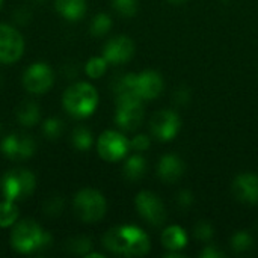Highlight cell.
<instances>
[{"label":"cell","mask_w":258,"mask_h":258,"mask_svg":"<svg viewBox=\"0 0 258 258\" xmlns=\"http://www.w3.org/2000/svg\"><path fill=\"white\" fill-rule=\"evenodd\" d=\"M103 245L107 251L125 257H142L151 246L147 233L135 225L110 228L103 237Z\"/></svg>","instance_id":"obj_1"},{"label":"cell","mask_w":258,"mask_h":258,"mask_svg":"<svg viewBox=\"0 0 258 258\" xmlns=\"http://www.w3.org/2000/svg\"><path fill=\"white\" fill-rule=\"evenodd\" d=\"M63 109L74 118H88L91 116L98 106V92L97 89L86 82H79L67 88L62 97Z\"/></svg>","instance_id":"obj_2"},{"label":"cell","mask_w":258,"mask_h":258,"mask_svg":"<svg viewBox=\"0 0 258 258\" xmlns=\"http://www.w3.org/2000/svg\"><path fill=\"white\" fill-rule=\"evenodd\" d=\"M11 245L20 254H32L51 245V236L35 221L26 219L18 222L11 234Z\"/></svg>","instance_id":"obj_3"},{"label":"cell","mask_w":258,"mask_h":258,"mask_svg":"<svg viewBox=\"0 0 258 258\" xmlns=\"http://www.w3.org/2000/svg\"><path fill=\"white\" fill-rule=\"evenodd\" d=\"M36 187L35 175L27 169H12L8 171L2 178V194L5 200L21 201L29 198Z\"/></svg>","instance_id":"obj_4"},{"label":"cell","mask_w":258,"mask_h":258,"mask_svg":"<svg viewBox=\"0 0 258 258\" xmlns=\"http://www.w3.org/2000/svg\"><path fill=\"white\" fill-rule=\"evenodd\" d=\"M144 104L142 100L132 92L119 94L116 98L115 122L125 132L136 130L144 121Z\"/></svg>","instance_id":"obj_5"},{"label":"cell","mask_w":258,"mask_h":258,"mask_svg":"<svg viewBox=\"0 0 258 258\" xmlns=\"http://www.w3.org/2000/svg\"><path fill=\"white\" fill-rule=\"evenodd\" d=\"M107 210L106 198L95 189H82L74 197V212L83 222H98Z\"/></svg>","instance_id":"obj_6"},{"label":"cell","mask_w":258,"mask_h":258,"mask_svg":"<svg viewBox=\"0 0 258 258\" xmlns=\"http://www.w3.org/2000/svg\"><path fill=\"white\" fill-rule=\"evenodd\" d=\"M130 150V141L119 132L106 130L97 141V151L106 162L122 160Z\"/></svg>","instance_id":"obj_7"},{"label":"cell","mask_w":258,"mask_h":258,"mask_svg":"<svg viewBox=\"0 0 258 258\" xmlns=\"http://www.w3.org/2000/svg\"><path fill=\"white\" fill-rule=\"evenodd\" d=\"M24 51L21 33L9 24L0 23V63L17 62Z\"/></svg>","instance_id":"obj_8"},{"label":"cell","mask_w":258,"mask_h":258,"mask_svg":"<svg viewBox=\"0 0 258 258\" xmlns=\"http://www.w3.org/2000/svg\"><path fill=\"white\" fill-rule=\"evenodd\" d=\"M53 82H54L53 70L44 62H36L30 65L23 76V86L30 94H44L50 91Z\"/></svg>","instance_id":"obj_9"},{"label":"cell","mask_w":258,"mask_h":258,"mask_svg":"<svg viewBox=\"0 0 258 258\" xmlns=\"http://www.w3.org/2000/svg\"><path fill=\"white\" fill-rule=\"evenodd\" d=\"M180 127H181L180 116L174 110H169V109L156 112L150 121V128H151L153 136L162 142L172 141L178 135Z\"/></svg>","instance_id":"obj_10"},{"label":"cell","mask_w":258,"mask_h":258,"mask_svg":"<svg viewBox=\"0 0 258 258\" xmlns=\"http://www.w3.org/2000/svg\"><path fill=\"white\" fill-rule=\"evenodd\" d=\"M136 209L139 212V215L151 225L159 227L166 221V210L163 203L160 201V198L150 192V190H144L141 194H138L136 200H135Z\"/></svg>","instance_id":"obj_11"},{"label":"cell","mask_w":258,"mask_h":258,"mask_svg":"<svg viewBox=\"0 0 258 258\" xmlns=\"http://www.w3.org/2000/svg\"><path fill=\"white\" fill-rule=\"evenodd\" d=\"M163 77L153 70L142 71L139 74H135L133 80V92L141 100H154L157 98L163 91Z\"/></svg>","instance_id":"obj_12"},{"label":"cell","mask_w":258,"mask_h":258,"mask_svg":"<svg viewBox=\"0 0 258 258\" xmlns=\"http://www.w3.org/2000/svg\"><path fill=\"white\" fill-rule=\"evenodd\" d=\"M133 54H135V42L132 41V38L124 35L115 36L110 41H107L103 50V56L106 57V60L115 65L130 60Z\"/></svg>","instance_id":"obj_13"},{"label":"cell","mask_w":258,"mask_h":258,"mask_svg":"<svg viewBox=\"0 0 258 258\" xmlns=\"http://www.w3.org/2000/svg\"><path fill=\"white\" fill-rule=\"evenodd\" d=\"M233 192L242 203L257 204L258 203V175L252 172L239 174L233 183Z\"/></svg>","instance_id":"obj_14"},{"label":"cell","mask_w":258,"mask_h":258,"mask_svg":"<svg viewBox=\"0 0 258 258\" xmlns=\"http://www.w3.org/2000/svg\"><path fill=\"white\" fill-rule=\"evenodd\" d=\"M184 172V163L177 154H165L157 165L159 177L166 183H174L181 178Z\"/></svg>","instance_id":"obj_15"},{"label":"cell","mask_w":258,"mask_h":258,"mask_svg":"<svg viewBox=\"0 0 258 258\" xmlns=\"http://www.w3.org/2000/svg\"><path fill=\"white\" fill-rule=\"evenodd\" d=\"M56 11L68 21H77L86 14V0H54Z\"/></svg>","instance_id":"obj_16"},{"label":"cell","mask_w":258,"mask_h":258,"mask_svg":"<svg viewBox=\"0 0 258 258\" xmlns=\"http://www.w3.org/2000/svg\"><path fill=\"white\" fill-rule=\"evenodd\" d=\"M162 245L168 251H181L187 245V234L186 231L178 225H171L165 228L162 234Z\"/></svg>","instance_id":"obj_17"},{"label":"cell","mask_w":258,"mask_h":258,"mask_svg":"<svg viewBox=\"0 0 258 258\" xmlns=\"http://www.w3.org/2000/svg\"><path fill=\"white\" fill-rule=\"evenodd\" d=\"M17 119L24 127H32L39 121V107L33 101L23 103L17 110Z\"/></svg>","instance_id":"obj_18"},{"label":"cell","mask_w":258,"mask_h":258,"mask_svg":"<svg viewBox=\"0 0 258 258\" xmlns=\"http://www.w3.org/2000/svg\"><path fill=\"white\" fill-rule=\"evenodd\" d=\"M145 169H147L145 159L141 154H135V156L128 157L127 162H125V165H124V175L128 180L136 181V180H141L144 177Z\"/></svg>","instance_id":"obj_19"},{"label":"cell","mask_w":258,"mask_h":258,"mask_svg":"<svg viewBox=\"0 0 258 258\" xmlns=\"http://www.w3.org/2000/svg\"><path fill=\"white\" fill-rule=\"evenodd\" d=\"M18 219V207L14 201L5 200L0 203V227L8 228L14 225Z\"/></svg>","instance_id":"obj_20"},{"label":"cell","mask_w":258,"mask_h":258,"mask_svg":"<svg viewBox=\"0 0 258 258\" xmlns=\"http://www.w3.org/2000/svg\"><path fill=\"white\" fill-rule=\"evenodd\" d=\"M0 150L2 153L12 160H18L20 157V151H21V136L18 135H9L6 136L2 144H0Z\"/></svg>","instance_id":"obj_21"},{"label":"cell","mask_w":258,"mask_h":258,"mask_svg":"<svg viewBox=\"0 0 258 258\" xmlns=\"http://www.w3.org/2000/svg\"><path fill=\"white\" fill-rule=\"evenodd\" d=\"M71 142L76 147V150H79V151H88L92 147V144H94L92 133L86 127H77L73 132Z\"/></svg>","instance_id":"obj_22"},{"label":"cell","mask_w":258,"mask_h":258,"mask_svg":"<svg viewBox=\"0 0 258 258\" xmlns=\"http://www.w3.org/2000/svg\"><path fill=\"white\" fill-rule=\"evenodd\" d=\"M231 245L233 249L237 251L239 254H245L254 249V239L249 233L246 231H239L233 236L231 239Z\"/></svg>","instance_id":"obj_23"},{"label":"cell","mask_w":258,"mask_h":258,"mask_svg":"<svg viewBox=\"0 0 258 258\" xmlns=\"http://www.w3.org/2000/svg\"><path fill=\"white\" fill-rule=\"evenodd\" d=\"M112 27V18L101 12V14H97L92 21H91V33L94 36H104Z\"/></svg>","instance_id":"obj_24"},{"label":"cell","mask_w":258,"mask_h":258,"mask_svg":"<svg viewBox=\"0 0 258 258\" xmlns=\"http://www.w3.org/2000/svg\"><path fill=\"white\" fill-rule=\"evenodd\" d=\"M107 60L106 57H100V56H95V57H91L88 62H86V67H85V71L86 74L91 77V79H100L101 76H104L106 70H107Z\"/></svg>","instance_id":"obj_25"},{"label":"cell","mask_w":258,"mask_h":258,"mask_svg":"<svg viewBox=\"0 0 258 258\" xmlns=\"http://www.w3.org/2000/svg\"><path fill=\"white\" fill-rule=\"evenodd\" d=\"M63 132V124L60 119L57 118H48L44 125H42V133L45 135V138L48 139H56L62 135Z\"/></svg>","instance_id":"obj_26"},{"label":"cell","mask_w":258,"mask_h":258,"mask_svg":"<svg viewBox=\"0 0 258 258\" xmlns=\"http://www.w3.org/2000/svg\"><path fill=\"white\" fill-rule=\"evenodd\" d=\"M112 5L122 17H133L138 11V0H112Z\"/></svg>","instance_id":"obj_27"},{"label":"cell","mask_w":258,"mask_h":258,"mask_svg":"<svg viewBox=\"0 0 258 258\" xmlns=\"http://www.w3.org/2000/svg\"><path fill=\"white\" fill-rule=\"evenodd\" d=\"M213 233H215L213 227H212L209 222H206V221L200 222V224L195 227V236H197L200 240H210V239L213 237Z\"/></svg>","instance_id":"obj_28"},{"label":"cell","mask_w":258,"mask_h":258,"mask_svg":"<svg viewBox=\"0 0 258 258\" xmlns=\"http://www.w3.org/2000/svg\"><path fill=\"white\" fill-rule=\"evenodd\" d=\"M150 144H151V141L147 135H138L130 141V148H133L138 153H142V151L148 150Z\"/></svg>","instance_id":"obj_29"},{"label":"cell","mask_w":258,"mask_h":258,"mask_svg":"<svg viewBox=\"0 0 258 258\" xmlns=\"http://www.w3.org/2000/svg\"><path fill=\"white\" fill-rule=\"evenodd\" d=\"M35 142L30 136H21V151L20 157L21 159H29L35 153Z\"/></svg>","instance_id":"obj_30"},{"label":"cell","mask_w":258,"mask_h":258,"mask_svg":"<svg viewBox=\"0 0 258 258\" xmlns=\"http://www.w3.org/2000/svg\"><path fill=\"white\" fill-rule=\"evenodd\" d=\"M91 249V240H88L86 237H79L71 240V251L76 254H86Z\"/></svg>","instance_id":"obj_31"},{"label":"cell","mask_w":258,"mask_h":258,"mask_svg":"<svg viewBox=\"0 0 258 258\" xmlns=\"http://www.w3.org/2000/svg\"><path fill=\"white\" fill-rule=\"evenodd\" d=\"M60 210H62V200H59V198H54V204H53V200L45 204V212L47 213L57 215V213H60Z\"/></svg>","instance_id":"obj_32"},{"label":"cell","mask_w":258,"mask_h":258,"mask_svg":"<svg viewBox=\"0 0 258 258\" xmlns=\"http://www.w3.org/2000/svg\"><path fill=\"white\" fill-rule=\"evenodd\" d=\"M225 254L222 251H219L216 246H206V249L201 252L203 258H221L224 257Z\"/></svg>","instance_id":"obj_33"},{"label":"cell","mask_w":258,"mask_h":258,"mask_svg":"<svg viewBox=\"0 0 258 258\" xmlns=\"http://www.w3.org/2000/svg\"><path fill=\"white\" fill-rule=\"evenodd\" d=\"M178 203L183 207H189V204L192 203V195L189 192H181L180 197H178Z\"/></svg>","instance_id":"obj_34"},{"label":"cell","mask_w":258,"mask_h":258,"mask_svg":"<svg viewBox=\"0 0 258 258\" xmlns=\"http://www.w3.org/2000/svg\"><path fill=\"white\" fill-rule=\"evenodd\" d=\"M85 257L86 258H103L104 257V255H103V254H97V252H95V254H94V252H92V254H85Z\"/></svg>","instance_id":"obj_35"},{"label":"cell","mask_w":258,"mask_h":258,"mask_svg":"<svg viewBox=\"0 0 258 258\" xmlns=\"http://www.w3.org/2000/svg\"><path fill=\"white\" fill-rule=\"evenodd\" d=\"M171 3H174V5H180V3H184V2H187V0H169Z\"/></svg>","instance_id":"obj_36"},{"label":"cell","mask_w":258,"mask_h":258,"mask_svg":"<svg viewBox=\"0 0 258 258\" xmlns=\"http://www.w3.org/2000/svg\"><path fill=\"white\" fill-rule=\"evenodd\" d=\"M2 3H3V0H0V8H2Z\"/></svg>","instance_id":"obj_37"},{"label":"cell","mask_w":258,"mask_h":258,"mask_svg":"<svg viewBox=\"0 0 258 258\" xmlns=\"http://www.w3.org/2000/svg\"><path fill=\"white\" fill-rule=\"evenodd\" d=\"M36 2H44V0H36Z\"/></svg>","instance_id":"obj_38"}]
</instances>
